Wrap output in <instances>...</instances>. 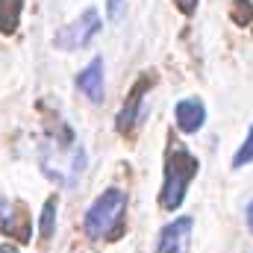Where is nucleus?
I'll list each match as a JSON object with an SVG mask.
<instances>
[{
	"instance_id": "5",
	"label": "nucleus",
	"mask_w": 253,
	"mask_h": 253,
	"mask_svg": "<svg viewBox=\"0 0 253 253\" xmlns=\"http://www.w3.org/2000/svg\"><path fill=\"white\" fill-rule=\"evenodd\" d=\"M191 227H194V221H191L189 215L177 218L174 224H168L159 233V242H156V251L153 253H186L189 239H191Z\"/></svg>"
},
{
	"instance_id": "15",
	"label": "nucleus",
	"mask_w": 253,
	"mask_h": 253,
	"mask_svg": "<svg viewBox=\"0 0 253 253\" xmlns=\"http://www.w3.org/2000/svg\"><path fill=\"white\" fill-rule=\"evenodd\" d=\"M0 253H18L15 248H9V245H0Z\"/></svg>"
},
{
	"instance_id": "1",
	"label": "nucleus",
	"mask_w": 253,
	"mask_h": 253,
	"mask_svg": "<svg viewBox=\"0 0 253 253\" xmlns=\"http://www.w3.org/2000/svg\"><path fill=\"white\" fill-rule=\"evenodd\" d=\"M197 168H200V162H197V156L191 153L189 147H186V144H180V141H171L168 156H165L162 191H159V203H162V209L174 212V209H180V206H183L191 180L197 177Z\"/></svg>"
},
{
	"instance_id": "4",
	"label": "nucleus",
	"mask_w": 253,
	"mask_h": 253,
	"mask_svg": "<svg viewBox=\"0 0 253 253\" xmlns=\"http://www.w3.org/2000/svg\"><path fill=\"white\" fill-rule=\"evenodd\" d=\"M0 221H3V233L18 239V242H30L33 236V224L30 215L21 203H9L6 197H0Z\"/></svg>"
},
{
	"instance_id": "6",
	"label": "nucleus",
	"mask_w": 253,
	"mask_h": 253,
	"mask_svg": "<svg viewBox=\"0 0 253 253\" xmlns=\"http://www.w3.org/2000/svg\"><path fill=\"white\" fill-rule=\"evenodd\" d=\"M153 74H144L135 85H132V91H129V97H126L124 109L118 112V129L121 132H129L132 126H135V121H138V109H141V100H144V91L153 85Z\"/></svg>"
},
{
	"instance_id": "12",
	"label": "nucleus",
	"mask_w": 253,
	"mask_h": 253,
	"mask_svg": "<svg viewBox=\"0 0 253 253\" xmlns=\"http://www.w3.org/2000/svg\"><path fill=\"white\" fill-rule=\"evenodd\" d=\"M174 3H177V9H180L183 15H191V12L197 9V3H200V0H174Z\"/></svg>"
},
{
	"instance_id": "11",
	"label": "nucleus",
	"mask_w": 253,
	"mask_h": 253,
	"mask_svg": "<svg viewBox=\"0 0 253 253\" xmlns=\"http://www.w3.org/2000/svg\"><path fill=\"white\" fill-rule=\"evenodd\" d=\"M53 221H56V197H50L42 209V239L53 236Z\"/></svg>"
},
{
	"instance_id": "10",
	"label": "nucleus",
	"mask_w": 253,
	"mask_h": 253,
	"mask_svg": "<svg viewBox=\"0 0 253 253\" xmlns=\"http://www.w3.org/2000/svg\"><path fill=\"white\" fill-rule=\"evenodd\" d=\"M253 162V126L248 129V138L242 141V147L236 150V156H233V168H245V165H251Z\"/></svg>"
},
{
	"instance_id": "2",
	"label": "nucleus",
	"mask_w": 253,
	"mask_h": 253,
	"mask_svg": "<svg viewBox=\"0 0 253 253\" xmlns=\"http://www.w3.org/2000/svg\"><path fill=\"white\" fill-rule=\"evenodd\" d=\"M126 191L109 189L103 191L85 212V236L88 239H115L124 230L126 215Z\"/></svg>"
},
{
	"instance_id": "7",
	"label": "nucleus",
	"mask_w": 253,
	"mask_h": 253,
	"mask_svg": "<svg viewBox=\"0 0 253 253\" xmlns=\"http://www.w3.org/2000/svg\"><path fill=\"white\" fill-rule=\"evenodd\" d=\"M174 118H177V126H180V132H197L203 121H206V106L197 100V97H186V100H180L177 106H174Z\"/></svg>"
},
{
	"instance_id": "14",
	"label": "nucleus",
	"mask_w": 253,
	"mask_h": 253,
	"mask_svg": "<svg viewBox=\"0 0 253 253\" xmlns=\"http://www.w3.org/2000/svg\"><path fill=\"white\" fill-rule=\"evenodd\" d=\"M248 224H251V230H253V203L248 206Z\"/></svg>"
},
{
	"instance_id": "9",
	"label": "nucleus",
	"mask_w": 253,
	"mask_h": 253,
	"mask_svg": "<svg viewBox=\"0 0 253 253\" xmlns=\"http://www.w3.org/2000/svg\"><path fill=\"white\" fill-rule=\"evenodd\" d=\"M24 0H0V33H12L18 27Z\"/></svg>"
},
{
	"instance_id": "13",
	"label": "nucleus",
	"mask_w": 253,
	"mask_h": 253,
	"mask_svg": "<svg viewBox=\"0 0 253 253\" xmlns=\"http://www.w3.org/2000/svg\"><path fill=\"white\" fill-rule=\"evenodd\" d=\"M121 9H124V0H106V12H109V18H118Z\"/></svg>"
},
{
	"instance_id": "8",
	"label": "nucleus",
	"mask_w": 253,
	"mask_h": 253,
	"mask_svg": "<svg viewBox=\"0 0 253 253\" xmlns=\"http://www.w3.org/2000/svg\"><path fill=\"white\" fill-rule=\"evenodd\" d=\"M77 88L91 103H100L103 100V59H91V62L77 74Z\"/></svg>"
},
{
	"instance_id": "3",
	"label": "nucleus",
	"mask_w": 253,
	"mask_h": 253,
	"mask_svg": "<svg viewBox=\"0 0 253 253\" xmlns=\"http://www.w3.org/2000/svg\"><path fill=\"white\" fill-rule=\"evenodd\" d=\"M97 33H100V15L97 9H85L77 21L62 27V33L56 36V44L62 50H77V47H85Z\"/></svg>"
}]
</instances>
